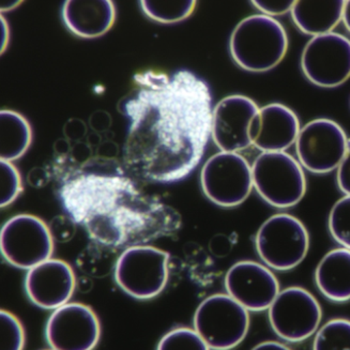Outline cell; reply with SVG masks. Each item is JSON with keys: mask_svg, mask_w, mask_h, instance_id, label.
I'll return each instance as SVG.
<instances>
[{"mask_svg": "<svg viewBox=\"0 0 350 350\" xmlns=\"http://www.w3.org/2000/svg\"><path fill=\"white\" fill-rule=\"evenodd\" d=\"M118 109L128 119L126 170L142 180H183L200 164L213 126V96L192 72L146 71Z\"/></svg>", "mask_w": 350, "mask_h": 350, "instance_id": "obj_1", "label": "cell"}, {"mask_svg": "<svg viewBox=\"0 0 350 350\" xmlns=\"http://www.w3.org/2000/svg\"><path fill=\"white\" fill-rule=\"evenodd\" d=\"M47 168L64 211L92 241L126 250L180 230L177 210L144 192L115 160L79 163L64 153Z\"/></svg>", "mask_w": 350, "mask_h": 350, "instance_id": "obj_2", "label": "cell"}, {"mask_svg": "<svg viewBox=\"0 0 350 350\" xmlns=\"http://www.w3.org/2000/svg\"><path fill=\"white\" fill-rule=\"evenodd\" d=\"M288 50L286 30L275 18L251 15L236 26L230 36L234 62L245 71L262 73L275 68Z\"/></svg>", "mask_w": 350, "mask_h": 350, "instance_id": "obj_3", "label": "cell"}, {"mask_svg": "<svg viewBox=\"0 0 350 350\" xmlns=\"http://www.w3.org/2000/svg\"><path fill=\"white\" fill-rule=\"evenodd\" d=\"M301 166L285 151L260 153L252 165L255 190L273 207L285 209L297 205L306 192Z\"/></svg>", "mask_w": 350, "mask_h": 350, "instance_id": "obj_4", "label": "cell"}, {"mask_svg": "<svg viewBox=\"0 0 350 350\" xmlns=\"http://www.w3.org/2000/svg\"><path fill=\"white\" fill-rule=\"evenodd\" d=\"M168 262L167 252L152 245L128 247L119 255L113 270L117 285L133 298H154L167 284Z\"/></svg>", "mask_w": 350, "mask_h": 350, "instance_id": "obj_5", "label": "cell"}, {"mask_svg": "<svg viewBox=\"0 0 350 350\" xmlns=\"http://www.w3.org/2000/svg\"><path fill=\"white\" fill-rule=\"evenodd\" d=\"M249 328V311L228 294L208 297L195 312L194 329L211 349L236 347Z\"/></svg>", "mask_w": 350, "mask_h": 350, "instance_id": "obj_6", "label": "cell"}, {"mask_svg": "<svg viewBox=\"0 0 350 350\" xmlns=\"http://www.w3.org/2000/svg\"><path fill=\"white\" fill-rule=\"evenodd\" d=\"M255 243L259 257L267 266L286 271L304 262L310 247V236L300 219L279 213L260 226Z\"/></svg>", "mask_w": 350, "mask_h": 350, "instance_id": "obj_7", "label": "cell"}, {"mask_svg": "<svg viewBox=\"0 0 350 350\" xmlns=\"http://www.w3.org/2000/svg\"><path fill=\"white\" fill-rule=\"evenodd\" d=\"M200 185L206 198L215 205L236 207L245 202L254 187L252 166L238 152L221 151L202 166Z\"/></svg>", "mask_w": 350, "mask_h": 350, "instance_id": "obj_8", "label": "cell"}, {"mask_svg": "<svg viewBox=\"0 0 350 350\" xmlns=\"http://www.w3.org/2000/svg\"><path fill=\"white\" fill-rule=\"evenodd\" d=\"M0 247L7 262L29 270L52 257L54 239L50 227L40 217L18 215L3 224Z\"/></svg>", "mask_w": 350, "mask_h": 350, "instance_id": "obj_9", "label": "cell"}, {"mask_svg": "<svg viewBox=\"0 0 350 350\" xmlns=\"http://www.w3.org/2000/svg\"><path fill=\"white\" fill-rule=\"evenodd\" d=\"M268 312L274 332L293 343L311 338L323 317L317 299L310 291L297 286L280 291Z\"/></svg>", "mask_w": 350, "mask_h": 350, "instance_id": "obj_10", "label": "cell"}, {"mask_svg": "<svg viewBox=\"0 0 350 350\" xmlns=\"http://www.w3.org/2000/svg\"><path fill=\"white\" fill-rule=\"evenodd\" d=\"M301 69L316 86H340L350 77V40L336 32L312 38L302 52Z\"/></svg>", "mask_w": 350, "mask_h": 350, "instance_id": "obj_11", "label": "cell"}, {"mask_svg": "<svg viewBox=\"0 0 350 350\" xmlns=\"http://www.w3.org/2000/svg\"><path fill=\"white\" fill-rule=\"evenodd\" d=\"M348 138L336 121H310L299 132L296 151L299 163L314 174H328L338 167L347 151Z\"/></svg>", "mask_w": 350, "mask_h": 350, "instance_id": "obj_12", "label": "cell"}, {"mask_svg": "<svg viewBox=\"0 0 350 350\" xmlns=\"http://www.w3.org/2000/svg\"><path fill=\"white\" fill-rule=\"evenodd\" d=\"M101 325L90 306L68 304L57 308L45 327V338L52 349L90 350L99 343Z\"/></svg>", "mask_w": 350, "mask_h": 350, "instance_id": "obj_13", "label": "cell"}, {"mask_svg": "<svg viewBox=\"0 0 350 350\" xmlns=\"http://www.w3.org/2000/svg\"><path fill=\"white\" fill-rule=\"evenodd\" d=\"M224 283L227 294L247 311H266L280 293L275 275L267 267L251 260L232 265Z\"/></svg>", "mask_w": 350, "mask_h": 350, "instance_id": "obj_14", "label": "cell"}, {"mask_svg": "<svg viewBox=\"0 0 350 350\" xmlns=\"http://www.w3.org/2000/svg\"><path fill=\"white\" fill-rule=\"evenodd\" d=\"M259 107L247 96H226L213 111L211 136L217 148L226 152H238L252 145L250 126Z\"/></svg>", "mask_w": 350, "mask_h": 350, "instance_id": "obj_15", "label": "cell"}, {"mask_svg": "<svg viewBox=\"0 0 350 350\" xmlns=\"http://www.w3.org/2000/svg\"><path fill=\"white\" fill-rule=\"evenodd\" d=\"M77 280L68 262L62 259H47L28 270L26 294L39 308L56 310L69 302L77 289Z\"/></svg>", "mask_w": 350, "mask_h": 350, "instance_id": "obj_16", "label": "cell"}, {"mask_svg": "<svg viewBox=\"0 0 350 350\" xmlns=\"http://www.w3.org/2000/svg\"><path fill=\"white\" fill-rule=\"evenodd\" d=\"M300 121L293 109L283 104L260 107L250 126L252 145L262 152H279L296 144Z\"/></svg>", "mask_w": 350, "mask_h": 350, "instance_id": "obj_17", "label": "cell"}, {"mask_svg": "<svg viewBox=\"0 0 350 350\" xmlns=\"http://www.w3.org/2000/svg\"><path fill=\"white\" fill-rule=\"evenodd\" d=\"M62 20L77 37L94 39L113 27L116 8L111 0H68L62 7Z\"/></svg>", "mask_w": 350, "mask_h": 350, "instance_id": "obj_18", "label": "cell"}, {"mask_svg": "<svg viewBox=\"0 0 350 350\" xmlns=\"http://www.w3.org/2000/svg\"><path fill=\"white\" fill-rule=\"evenodd\" d=\"M343 0H298L291 10L295 25L306 35H327L343 18Z\"/></svg>", "mask_w": 350, "mask_h": 350, "instance_id": "obj_19", "label": "cell"}, {"mask_svg": "<svg viewBox=\"0 0 350 350\" xmlns=\"http://www.w3.org/2000/svg\"><path fill=\"white\" fill-rule=\"evenodd\" d=\"M316 285L321 294L334 302L350 300V250H332L316 268Z\"/></svg>", "mask_w": 350, "mask_h": 350, "instance_id": "obj_20", "label": "cell"}, {"mask_svg": "<svg viewBox=\"0 0 350 350\" xmlns=\"http://www.w3.org/2000/svg\"><path fill=\"white\" fill-rule=\"evenodd\" d=\"M32 142V129L25 117L10 109L0 113V158L18 160L25 154Z\"/></svg>", "mask_w": 350, "mask_h": 350, "instance_id": "obj_21", "label": "cell"}, {"mask_svg": "<svg viewBox=\"0 0 350 350\" xmlns=\"http://www.w3.org/2000/svg\"><path fill=\"white\" fill-rule=\"evenodd\" d=\"M118 250L92 241L77 257V265L81 271L92 278H104L115 270Z\"/></svg>", "mask_w": 350, "mask_h": 350, "instance_id": "obj_22", "label": "cell"}, {"mask_svg": "<svg viewBox=\"0 0 350 350\" xmlns=\"http://www.w3.org/2000/svg\"><path fill=\"white\" fill-rule=\"evenodd\" d=\"M142 9L149 18L162 23L174 24L188 18L195 7L194 0H177V1H158V0H142Z\"/></svg>", "mask_w": 350, "mask_h": 350, "instance_id": "obj_23", "label": "cell"}, {"mask_svg": "<svg viewBox=\"0 0 350 350\" xmlns=\"http://www.w3.org/2000/svg\"><path fill=\"white\" fill-rule=\"evenodd\" d=\"M315 350H350V321L332 319L319 329L314 340Z\"/></svg>", "mask_w": 350, "mask_h": 350, "instance_id": "obj_24", "label": "cell"}, {"mask_svg": "<svg viewBox=\"0 0 350 350\" xmlns=\"http://www.w3.org/2000/svg\"><path fill=\"white\" fill-rule=\"evenodd\" d=\"M329 230L333 239L350 250V195L340 198L331 209Z\"/></svg>", "mask_w": 350, "mask_h": 350, "instance_id": "obj_25", "label": "cell"}, {"mask_svg": "<svg viewBox=\"0 0 350 350\" xmlns=\"http://www.w3.org/2000/svg\"><path fill=\"white\" fill-rule=\"evenodd\" d=\"M159 350H206L209 349L198 331L189 328H178L170 331L161 338Z\"/></svg>", "mask_w": 350, "mask_h": 350, "instance_id": "obj_26", "label": "cell"}, {"mask_svg": "<svg viewBox=\"0 0 350 350\" xmlns=\"http://www.w3.org/2000/svg\"><path fill=\"white\" fill-rule=\"evenodd\" d=\"M25 346V332L21 321L10 312L0 313V348L21 350Z\"/></svg>", "mask_w": 350, "mask_h": 350, "instance_id": "obj_27", "label": "cell"}, {"mask_svg": "<svg viewBox=\"0 0 350 350\" xmlns=\"http://www.w3.org/2000/svg\"><path fill=\"white\" fill-rule=\"evenodd\" d=\"M23 191L22 177L18 168L9 161L0 162V206L11 205Z\"/></svg>", "mask_w": 350, "mask_h": 350, "instance_id": "obj_28", "label": "cell"}, {"mask_svg": "<svg viewBox=\"0 0 350 350\" xmlns=\"http://www.w3.org/2000/svg\"><path fill=\"white\" fill-rule=\"evenodd\" d=\"M77 225L75 219L69 215H57L51 221L49 227H50L53 239L55 241L64 243L75 237V232H77Z\"/></svg>", "mask_w": 350, "mask_h": 350, "instance_id": "obj_29", "label": "cell"}, {"mask_svg": "<svg viewBox=\"0 0 350 350\" xmlns=\"http://www.w3.org/2000/svg\"><path fill=\"white\" fill-rule=\"evenodd\" d=\"M252 3L267 16H279L291 12L294 0H254Z\"/></svg>", "mask_w": 350, "mask_h": 350, "instance_id": "obj_30", "label": "cell"}, {"mask_svg": "<svg viewBox=\"0 0 350 350\" xmlns=\"http://www.w3.org/2000/svg\"><path fill=\"white\" fill-rule=\"evenodd\" d=\"M336 180L340 190L346 195H350V139H348L345 157L338 165Z\"/></svg>", "mask_w": 350, "mask_h": 350, "instance_id": "obj_31", "label": "cell"}, {"mask_svg": "<svg viewBox=\"0 0 350 350\" xmlns=\"http://www.w3.org/2000/svg\"><path fill=\"white\" fill-rule=\"evenodd\" d=\"M52 179L50 170L47 167H36L28 174V183L35 188H42Z\"/></svg>", "mask_w": 350, "mask_h": 350, "instance_id": "obj_32", "label": "cell"}, {"mask_svg": "<svg viewBox=\"0 0 350 350\" xmlns=\"http://www.w3.org/2000/svg\"><path fill=\"white\" fill-rule=\"evenodd\" d=\"M210 249L217 256H225L232 249V243L228 238L225 237L223 234H219L210 243Z\"/></svg>", "mask_w": 350, "mask_h": 350, "instance_id": "obj_33", "label": "cell"}, {"mask_svg": "<svg viewBox=\"0 0 350 350\" xmlns=\"http://www.w3.org/2000/svg\"><path fill=\"white\" fill-rule=\"evenodd\" d=\"M0 20H1V23H0V29H1L0 30V38H1L0 44H1V54H3L7 49L8 43H9V25H8V23L5 22L3 15H1Z\"/></svg>", "mask_w": 350, "mask_h": 350, "instance_id": "obj_34", "label": "cell"}, {"mask_svg": "<svg viewBox=\"0 0 350 350\" xmlns=\"http://www.w3.org/2000/svg\"><path fill=\"white\" fill-rule=\"evenodd\" d=\"M254 349H265V350H275V349H288V347L283 345V344L279 343V342H274V340H268V342H264V343L259 344Z\"/></svg>", "mask_w": 350, "mask_h": 350, "instance_id": "obj_35", "label": "cell"}, {"mask_svg": "<svg viewBox=\"0 0 350 350\" xmlns=\"http://www.w3.org/2000/svg\"><path fill=\"white\" fill-rule=\"evenodd\" d=\"M92 287V281L88 276H81L79 280H77V288L81 291V293H87L90 291Z\"/></svg>", "mask_w": 350, "mask_h": 350, "instance_id": "obj_36", "label": "cell"}, {"mask_svg": "<svg viewBox=\"0 0 350 350\" xmlns=\"http://www.w3.org/2000/svg\"><path fill=\"white\" fill-rule=\"evenodd\" d=\"M342 21H343L344 25L347 28L348 31L350 32V0L345 1V5H344L343 18H342Z\"/></svg>", "mask_w": 350, "mask_h": 350, "instance_id": "obj_37", "label": "cell"}]
</instances>
